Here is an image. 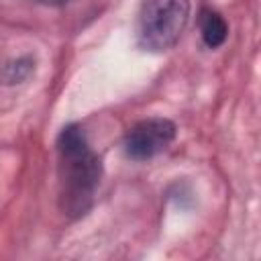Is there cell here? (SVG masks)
<instances>
[{
	"mask_svg": "<svg viewBox=\"0 0 261 261\" xmlns=\"http://www.w3.org/2000/svg\"><path fill=\"white\" fill-rule=\"evenodd\" d=\"M177 128L171 120L153 116L133 124L124 137V153L133 161H147L163 153L175 139Z\"/></svg>",
	"mask_w": 261,
	"mask_h": 261,
	"instance_id": "3957f363",
	"label": "cell"
},
{
	"mask_svg": "<svg viewBox=\"0 0 261 261\" xmlns=\"http://www.w3.org/2000/svg\"><path fill=\"white\" fill-rule=\"evenodd\" d=\"M200 31H202V41L210 49L220 47L226 41V37H228V24H226V20L218 12H214V10H204L202 12Z\"/></svg>",
	"mask_w": 261,
	"mask_h": 261,
	"instance_id": "277c9868",
	"label": "cell"
},
{
	"mask_svg": "<svg viewBox=\"0 0 261 261\" xmlns=\"http://www.w3.org/2000/svg\"><path fill=\"white\" fill-rule=\"evenodd\" d=\"M190 18V0H145L137 18V41L161 53L177 43Z\"/></svg>",
	"mask_w": 261,
	"mask_h": 261,
	"instance_id": "7a4b0ae2",
	"label": "cell"
},
{
	"mask_svg": "<svg viewBox=\"0 0 261 261\" xmlns=\"http://www.w3.org/2000/svg\"><path fill=\"white\" fill-rule=\"evenodd\" d=\"M35 71V59L31 55H22V57H16L12 61H8L0 73L2 82L12 86V84H20L24 80H29Z\"/></svg>",
	"mask_w": 261,
	"mask_h": 261,
	"instance_id": "5b68a950",
	"label": "cell"
},
{
	"mask_svg": "<svg viewBox=\"0 0 261 261\" xmlns=\"http://www.w3.org/2000/svg\"><path fill=\"white\" fill-rule=\"evenodd\" d=\"M41 2H45V4H63L67 0H41Z\"/></svg>",
	"mask_w": 261,
	"mask_h": 261,
	"instance_id": "8992f818",
	"label": "cell"
},
{
	"mask_svg": "<svg viewBox=\"0 0 261 261\" xmlns=\"http://www.w3.org/2000/svg\"><path fill=\"white\" fill-rule=\"evenodd\" d=\"M100 175L102 163L90 149L82 126H63L57 137V177L61 210L69 216L84 214L94 200Z\"/></svg>",
	"mask_w": 261,
	"mask_h": 261,
	"instance_id": "6da1fadb",
	"label": "cell"
}]
</instances>
